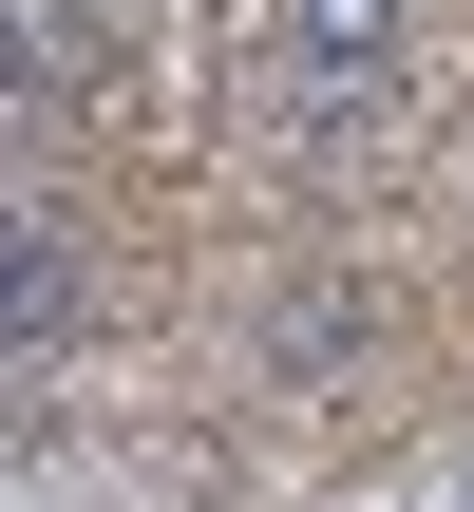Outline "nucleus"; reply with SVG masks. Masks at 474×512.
Returning a JSON list of instances; mask_svg holds the SVG:
<instances>
[{
    "label": "nucleus",
    "instance_id": "obj_1",
    "mask_svg": "<svg viewBox=\"0 0 474 512\" xmlns=\"http://www.w3.org/2000/svg\"><path fill=\"white\" fill-rule=\"evenodd\" d=\"M399 38H418V0H285V95H304V133H361V114L399 95Z\"/></svg>",
    "mask_w": 474,
    "mask_h": 512
},
{
    "label": "nucleus",
    "instance_id": "obj_4",
    "mask_svg": "<svg viewBox=\"0 0 474 512\" xmlns=\"http://www.w3.org/2000/svg\"><path fill=\"white\" fill-rule=\"evenodd\" d=\"M456 512H474V494H456Z\"/></svg>",
    "mask_w": 474,
    "mask_h": 512
},
{
    "label": "nucleus",
    "instance_id": "obj_2",
    "mask_svg": "<svg viewBox=\"0 0 474 512\" xmlns=\"http://www.w3.org/2000/svg\"><path fill=\"white\" fill-rule=\"evenodd\" d=\"M57 342H76V228H57V209L19 190V209H0V361L38 380Z\"/></svg>",
    "mask_w": 474,
    "mask_h": 512
},
{
    "label": "nucleus",
    "instance_id": "obj_3",
    "mask_svg": "<svg viewBox=\"0 0 474 512\" xmlns=\"http://www.w3.org/2000/svg\"><path fill=\"white\" fill-rule=\"evenodd\" d=\"M266 361H304V380H323V361H361V304H342V285H304V304H266Z\"/></svg>",
    "mask_w": 474,
    "mask_h": 512
}]
</instances>
